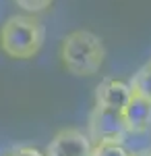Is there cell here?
Here are the masks:
<instances>
[{"label":"cell","instance_id":"obj_1","mask_svg":"<svg viewBox=\"0 0 151 156\" xmlns=\"http://www.w3.org/2000/svg\"><path fill=\"white\" fill-rule=\"evenodd\" d=\"M60 56L72 75H95L106 60V48L95 34L77 29L62 40Z\"/></svg>","mask_w":151,"mask_h":156},{"label":"cell","instance_id":"obj_2","mask_svg":"<svg viewBox=\"0 0 151 156\" xmlns=\"http://www.w3.org/2000/svg\"><path fill=\"white\" fill-rule=\"evenodd\" d=\"M44 46V25L29 15H12L0 29V48L11 58H31Z\"/></svg>","mask_w":151,"mask_h":156},{"label":"cell","instance_id":"obj_3","mask_svg":"<svg viewBox=\"0 0 151 156\" xmlns=\"http://www.w3.org/2000/svg\"><path fill=\"white\" fill-rule=\"evenodd\" d=\"M124 135H126V125L122 119V112L95 104L89 117V140H93L95 144L99 142L122 144Z\"/></svg>","mask_w":151,"mask_h":156},{"label":"cell","instance_id":"obj_4","mask_svg":"<svg viewBox=\"0 0 151 156\" xmlns=\"http://www.w3.org/2000/svg\"><path fill=\"white\" fill-rule=\"evenodd\" d=\"M93 144L81 129H60L48 146V156H91Z\"/></svg>","mask_w":151,"mask_h":156},{"label":"cell","instance_id":"obj_5","mask_svg":"<svg viewBox=\"0 0 151 156\" xmlns=\"http://www.w3.org/2000/svg\"><path fill=\"white\" fill-rule=\"evenodd\" d=\"M130 96H133V92H130V85H128L126 81L108 77V79H104L102 83L97 85V90H95V104L122 112V108L128 104Z\"/></svg>","mask_w":151,"mask_h":156},{"label":"cell","instance_id":"obj_6","mask_svg":"<svg viewBox=\"0 0 151 156\" xmlns=\"http://www.w3.org/2000/svg\"><path fill=\"white\" fill-rule=\"evenodd\" d=\"M122 119H124V125H126V131L130 133L145 131L151 123V104L147 100L133 94L128 104L122 108Z\"/></svg>","mask_w":151,"mask_h":156},{"label":"cell","instance_id":"obj_7","mask_svg":"<svg viewBox=\"0 0 151 156\" xmlns=\"http://www.w3.org/2000/svg\"><path fill=\"white\" fill-rule=\"evenodd\" d=\"M128 85H130V92L135 96L143 98L151 104V62H147L143 69H139V73L133 77V81Z\"/></svg>","mask_w":151,"mask_h":156},{"label":"cell","instance_id":"obj_8","mask_svg":"<svg viewBox=\"0 0 151 156\" xmlns=\"http://www.w3.org/2000/svg\"><path fill=\"white\" fill-rule=\"evenodd\" d=\"M91 156H133L122 144H114V142H99L93 146Z\"/></svg>","mask_w":151,"mask_h":156},{"label":"cell","instance_id":"obj_9","mask_svg":"<svg viewBox=\"0 0 151 156\" xmlns=\"http://www.w3.org/2000/svg\"><path fill=\"white\" fill-rule=\"evenodd\" d=\"M17 2V6H21L23 11H29V12H39L48 9L54 0H15Z\"/></svg>","mask_w":151,"mask_h":156},{"label":"cell","instance_id":"obj_10","mask_svg":"<svg viewBox=\"0 0 151 156\" xmlns=\"http://www.w3.org/2000/svg\"><path fill=\"white\" fill-rule=\"evenodd\" d=\"M11 156H44L37 148H31V146H23V148H17Z\"/></svg>","mask_w":151,"mask_h":156},{"label":"cell","instance_id":"obj_11","mask_svg":"<svg viewBox=\"0 0 151 156\" xmlns=\"http://www.w3.org/2000/svg\"><path fill=\"white\" fill-rule=\"evenodd\" d=\"M139 156H151V152H147V154H139Z\"/></svg>","mask_w":151,"mask_h":156}]
</instances>
